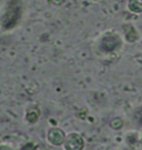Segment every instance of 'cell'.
Here are the masks:
<instances>
[{
    "label": "cell",
    "mask_w": 142,
    "mask_h": 150,
    "mask_svg": "<svg viewBox=\"0 0 142 150\" xmlns=\"http://www.w3.org/2000/svg\"><path fill=\"white\" fill-rule=\"evenodd\" d=\"M22 15V6L18 0H10L1 17L0 24L5 30H10L18 23Z\"/></svg>",
    "instance_id": "6da1fadb"
},
{
    "label": "cell",
    "mask_w": 142,
    "mask_h": 150,
    "mask_svg": "<svg viewBox=\"0 0 142 150\" xmlns=\"http://www.w3.org/2000/svg\"><path fill=\"white\" fill-rule=\"evenodd\" d=\"M121 45V40L119 37L115 33H107L105 38L101 41V48L106 52H112L114 50H116Z\"/></svg>",
    "instance_id": "7a4b0ae2"
},
{
    "label": "cell",
    "mask_w": 142,
    "mask_h": 150,
    "mask_svg": "<svg viewBox=\"0 0 142 150\" xmlns=\"http://www.w3.org/2000/svg\"><path fill=\"white\" fill-rule=\"evenodd\" d=\"M84 146L83 139L77 133H71L66 139L65 148L66 150H81Z\"/></svg>",
    "instance_id": "3957f363"
},
{
    "label": "cell",
    "mask_w": 142,
    "mask_h": 150,
    "mask_svg": "<svg viewBox=\"0 0 142 150\" xmlns=\"http://www.w3.org/2000/svg\"><path fill=\"white\" fill-rule=\"evenodd\" d=\"M49 141L52 142V144H61L64 141V133L58 130V129H52L49 131Z\"/></svg>",
    "instance_id": "277c9868"
},
{
    "label": "cell",
    "mask_w": 142,
    "mask_h": 150,
    "mask_svg": "<svg viewBox=\"0 0 142 150\" xmlns=\"http://www.w3.org/2000/svg\"><path fill=\"white\" fill-rule=\"evenodd\" d=\"M124 31H125V38L129 42H134L138 39V33H136V30L134 28V26L129 24L124 28Z\"/></svg>",
    "instance_id": "5b68a950"
},
{
    "label": "cell",
    "mask_w": 142,
    "mask_h": 150,
    "mask_svg": "<svg viewBox=\"0 0 142 150\" xmlns=\"http://www.w3.org/2000/svg\"><path fill=\"white\" fill-rule=\"evenodd\" d=\"M127 8L132 13H142V0H127Z\"/></svg>",
    "instance_id": "8992f818"
}]
</instances>
